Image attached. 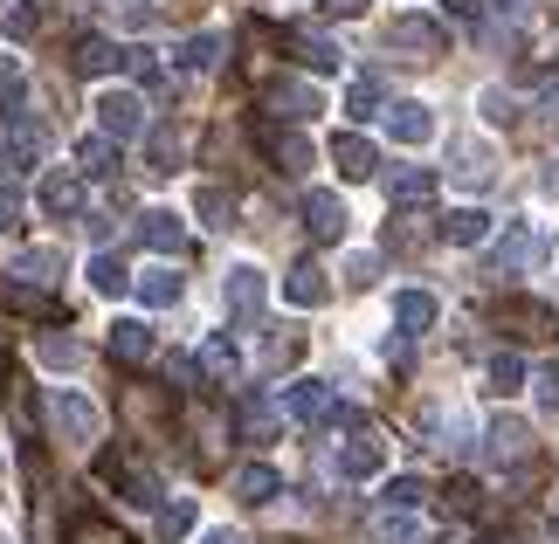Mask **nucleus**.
Segmentation results:
<instances>
[{
    "mask_svg": "<svg viewBox=\"0 0 559 544\" xmlns=\"http://www.w3.org/2000/svg\"><path fill=\"white\" fill-rule=\"evenodd\" d=\"M498 324L519 344H546L559 331V311H552V303H539V297H498Z\"/></svg>",
    "mask_w": 559,
    "mask_h": 544,
    "instance_id": "f257e3e1",
    "label": "nucleus"
},
{
    "mask_svg": "<svg viewBox=\"0 0 559 544\" xmlns=\"http://www.w3.org/2000/svg\"><path fill=\"white\" fill-rule=\"evenodd\" d=\"M386 49L401 62H436L449 49V35H442V21H428V14H401L394 28H386Z\"/></svg>",
    "mask_w": 559,
    "mask_h": 544,
    "instance_id": "f03ea898",
    "label": "nucleus"
},
{
    "mask_svg": "<svg viewBox=\"0 0 559 544\" xmlns=\"http://www.w3.org/2000/svg\"><path fill=\"white\" fill-rule=\"evenodd\" d=\"M49 421H56L62 442H76V448H91L97 434H104V413L83 400V394H70V386H62V394H49Z\"/></svg>",
    "mask_w": 559,
    "mask_h": 544,
    "instance_id": "7ed1b4c3",
    "label": "nucleus"
},
{
    "mask_svg": "<svg viewBox=\"0 0 559 544\" xmlns=\"http://www.w3.org/2000/svg\"><path fill=\"white\" fill-rule=\"evenodd\" d=\"M222 297H228V317L249 331V324L263 317V303H270V282H263V269H255V263H235L228 282H222Z\"/></svg>",
    "mask_w": 559,
    "mask_h": 544,
    "instance_id": "20e7f679",
    "label": "nucleus"
},
{
    "mask_svg": "<svg viewBox=\"0 0 559 544\" xmlns=\"http://www.w3.org/2000/svg\"><path fill=\"white\" fill-rule=\"evenodd\" d=\"M284 413H290V421H305V427L346 421V407H338L332 386H318V379H290V386H284Z\"/></svg>",
    "mask_w": 559,
    "mask_h": 544,
    "instance_id": "39448f33",
    "label": "nucleus"
},
{
    "mask_svg": "<svg viewBox=\"0 0 559 544\" xmlns=\"http://www.w3.org/2000/svg\"><path fill=\"white\" fill-rule=\"evenodd\" d=\"M91 111H97V132L104 138H139L145 132V97H132V90H104Z\"/></svg>",
    "mask_w": 559,
    "mask_h": 544,
    "instance_id": "423d86ee",
    "label": "nucleus"
},
{
    "mask_svg": "<svg viewBox=\"0 0 559 544\" xmlns=\"http://www.w3.org/2000/svg\"><path fill=\"white\" fill-rule=\"evenodd\" d=\"M380 469H386V442L367 421H353V442L338 448V475H346V483H367V475H380Z\"/></svg>",
    "mask_w": 559,
    "mask_h": 544,
    "instance_id": "0eeeda50",
    "label": "nucleus"
},
{
    "mask_svg": "<svg viewBox=\"0 0 559 544\" xmlns=\"http://www.w3.org/2000/svg\"><path fill=\"white\" fill-rule=\"evenodd\" d=\"M263 104L276 111V124H305V118H318V111H325V97H318L311 83H297V76H276L270 90H263Z\"/></svg>",
    "mask_w": 559,
    "mask_h": 544,
    "instance_id": "6e6552de",
    "label": "nucleus"
},
{
    "mask_svg": "<svg viewBox=\"0 0 559 544\" xmlns=\"http://www.w3.org/2000/svg\"><path fill=\"white\" fill-rule=\"evenodd\" d=\"M255 138H263L270 166H276V172H290V180H297V172H311V159H318L311 138H305V132H284V124H255Z\"/></svg>",
    "mask_w": 559,
    "mask_h": 544,
    "instance_id": "1a4fd4ad",
    "label": "nucleus"
},
{
    "mask_svg": "<svg viewBox=\"0 0 559 544\" xmlns=\"http://www.w3.org/2000/svg\"><path fill=\"white\" fill-rule=\"evenodd\" d=\"M332 166H338V180H373V172H380V152H373V138L338 132L332 138Z\"/></svg>",
    "mask_w": 559,
    "mask_h": 544,
    "instance_id": "9d476101",
    "label": "nucleus"
},
{
    "mask_svg": "<svg viewBox=\"0 0 559 544\" xmlns=\"http://www.w3.org/2000/svg\"><path fill=\"white\" fill-rule=\"evenodd\" d=\"M484 455H490V462H525V455H532V427L525 421H511V413H504V421H490V434H484Z\"/></svg>",
    "mask_w": 559,
    "mask_h": 544,
    "instance_id": "9b49d317",
    "label": "nucleus"
},
{
    "mask_svg": "<svg viewBox=\"0 0 559 544\" xmlns=\"http://www.w3.org/2000/svg\"><path fill=\"white\" fill-rule=\"evenodd\" d=\"M305 228H311V242H338L346 234V201L338 193H305Z\"/></svg>",
    "mask_w": 559,
    "mask_h": 544,
    "instance_id": "f8f14e48",
    "label": "nucleus"
},
{
    "mask_svg": "<svg viewBox=\"0 0 559 544\" xmlns=\"http://www.w3.org/2000/svg\"><path fill=\"white\" fill-rule=\"evenodd\" d=\"M386 132H394V145H428L436 138V118H428V104H386Z\"/></svg>",
    "mask_w": 559,
    "mask_h": 544,
    "instance_id": "ddd939ff",
    "label": "nucleus"
},
{
    "mask_svg": "<svg viewBox=\"0 0 559 544\" xmlns=\"http://www.w3.org/2000/svg\"><path fill=\"white\" fill-rule=\"evenodd\" d=\"M153 352H159V338L145 331L139 317H118V324H111V359H118V365H145Z\"/></svg>",
    "mask_w": 559,
    "mask_h": 544,
    "instance_id": "4468645a",
    "label": "nucleus"
},
{
    "mask_svg": "<svg viewBox=\"0 0 559 544\" xmlns=\"http://www.w3.org/2000/svg\"><path fill=\"white\" fill-rule=\"evenodd\" d=\"M386 201H401V207L436 201V172H428V166H394V172H386Z\"/></svg>",
    "mask_w": 559,
    "mask_h": 544,
    "instance_id": "2eb2a0df",
    "label": "nucleus"
},
{
    "mask_svg": "<svg viewBox=\"0 0 559 544\" xmlns=\"http://www.w3.org/2000/svg\"><path fill=\"white\" fill-rule=\"evenodd\" d=\"M325 297H332V282H325V269H318V263H297L284 276V303H297V311H318Z\"/></svg>",
    "mask_w": 559,
    "mask_h": 544,
    "instance_id": "dca6fc26",
    "label": "nucleus"
},
{
    "mask_svg": "<svg viewBox=\"0 0 559 544\" xmlns=\"http://www.w3.org/2000/svg\"><path fill=\"white\" fill-rule=\"evenodd\" d=\"M118 62H132V56H124L111 35H83L76 41V76H111Z\"/></svg>",
    "mask_w": 559,
    "mask_h": 544,
    "instance_id": "f3484780",
    "label": "nucleus"
},
{
    "mask_svg": "<svg viewBox=\"0 0 559 544\" xmlns=\"http://www.w3.org/2000/svg\"><path fill=\"white\" fill-rule=\"evenodd\" d=\"M436 234H442V242H456V249H477L484 234H490V214L484 207H449Z\"/></svg>",
    "mask_w": 559,
    "mask_h": 544,
    "instance_id": "a211bd4d",
    "label": "nucleus"
},
{
    "mask_svg": "<svg viewBox=\"0 0 559 544\" xmlns=\"http://www.w3.org/2000/svg\"><path fill=\"white\" fill-rule=\"evenodd\" d=\"M276 489H284V475H276L270 462H242V469H235V496H242L249 510H263Z\"/></svg>",
    "mask_w": 559,
    "mask_h": 544,
    "instance_id": "6ab92c4d",
    "label": "nucleus"
},
{
    "mask_svg": "<svg viewBox=\"0 0 559 544\" xmlns=\"http://www.w3.org/2000/svg\"><path fill=\"white\" fill-rule=\"evenodd\" d=\"M8 276H21V282H28V290H49V282L62 276V249H21Z\"/></svg>",
    "mask_w": 559,
    "mask_h": 544,
    "instance_id": "aec40b11",
    "label": "nucleus"
},
{
    "mask_svg": "<svg viewBox=\"0 0 559 544\" xmlns=\"http://www.w3.org/2000/svg\"><path fill=\"white\" fill-rule=\"evenodd\" d=\"M41 207H49L56 221L83 214V180H76V172H49V180H41Z\"/></svg>",
    "mask_w": 559,
    "mask_h": 544,
    "instance_id": "412c9836",
    "label": "nucleus"
},
{
    "mask_svg": "<svg viewBox=\"0 0 559 544\" xmlns=\"http://www.w3.org/2000/svg\"><path fill=\"white\" fill-rule=\"evenodd\" d=\"M139 234H145V249H159V255H180L187 249V228H180V214H166V207H153L139 221Z\"/></svg>",
    "mask_w": 559,
    "mask_h": 544,
    "instance_id": "4be33fe9",
    "label": "nucleus"
},
{
    "mask_svg": "<svg viewBox=\"0 0 559 544\" xmlns=\"http://www.w3.org/2000/svg\"><path fill=\"white\" fill-rule=\"evenodd\" d=\"M394 324H401V338H421L428 324H436V297H428V290H401L394 297Z\"/></svg>",
    "mask_w": 559,
    "mask_h": 544,
    "instance_id": "5701e85b",
    "label": "nucleus"
},
{
    "mask_svg": "<svg viewBox=\"0 0 559 544\" xmlns=\"http://www.w3.org/2000/svg\"><path fill=\"white\" fill-rule=\"evenodd\" d=\"M76 159H83V166H76L83 180H111V172H118V138H104V132H97V138H83Z\"/></svg>",
    "mask_w": 559,
    "mask_h": 544,
    "instance_id": "b1692460",
    "label": "nucleus"
},
{
    "mask_svg": "<svg viewBox=\"0 0 559 544\" xmlns=\"http://www.w3.org/2000/svg\"><path fill=\"white\" fill-rule=\"evenodd\" d=\"M290 49H297V62H305V70H338V41H332V35L297 28V35H290Z\"/></svg>",
    "mask_w": 559,
    "mask_h": 544,
    "instance_id": "393cba45",
    "label": "nucleus"
},
{
    "mask_svg": "<svg viewBox=\"0 0 559 544\" xmlns=\"http://www.w3.org/2000/svg\"><path fill=\"white\" fill-rule=\"evenodd\" d=\"M193 214H201V228H235V193L228 186H201L193 193Z\"/></svg>",
    "mask_w": 559,
    "mask_h": 544,
    "instance_id": "a878e982",
    "label": "nucleus"
},
{
    "mask_svg": "<svg viewBox=\"0 0 559 544\" xmlns=\"http://www.w3.org/2000/svg\"><path fill=\"white\" fill-rule=\"evenodd\" d=\"M35 359L49 365V373H76V365H83V344L62 338V331H49V338H35Z\"/></svg>",
    "mask_w": 559,
    "mask_h": 544,
    "instance_id": "bb28decb",
    "label": "nucleus"
},
{
    "mask_svg": "<svg viewBox=\"0 0 559 544\" xmlns=\"http://www.w3.org/2000/svg\"><path fill=\"white\" fill-rule=\"evenodd\" d=\"M180 290H187V282H180L174 269H145V276H139V297L153 303V311H174V303H180Z\"/></svg>",
    "mask_w": 559,
    "mask_h": 544,
    "instance_id": "cd10ccee",
    "label": "nucleus"
},
{
    "mask_svg": "<svg viewBox=\"0 0 559 544\" xmlns=\"http://www.w3.org/2000/svg\"><path fill=\"white\" fill-rule=\"evenodd\" d=\"M525 263H539V234H532V228H511L504 242H498V269H525Z\"/></svg>",
    "mask_w": 559,
    "mask_h": 544,
    "instance_id": "c85d7f7f",
    "label": "nucleus"
},
{
    "mask_svg": "<svg viewBox=\"0 0 559 544\" xmlns=\"http://www.w3.org/2000/svg\"><path fill=\"white\" fill-rule=\"evenodd\" d=\"M193 531V504H187V496H180V504H159V517H153V537L159 544H180Z\"/></svg>",
    "mask_w": 559,
    "mask_h": 544,
    "instance_id": "c756f323",
    "label": "nucleus"
},
{
    "mask_svg": "<svg viewBox=\"0 0 559 544\" xmlns=\"http://www.w3.org/2000/svg\"><path fill=\"white\" fill-rule=\"evenodd\" d=\"M91 290L97 297H124V290H132V269H124L118 255H97V263H91Z\"/></svg>",
    "mask_w": 559,
    "mask_h": 544,
    "instance_id": "7c9ffc66",
    "label": "nucleus"
},
{
    "mask_svg": "<svg viewBox=\"0 0 559 544\" xmlns=\"http://www.w3.org/2000/svg\"><path fill=\"white\" fill-rule=\"evenodd\" d=\"M180 152H187V138L174 132V124H159V132L145 138V159H153V172H174V166H180Z\"/></svg>",
    "mask_w": 559,
    "mask_h": 544,
    "instance_id": "2f4dec72",
    "label": "nucleus"
},
{
    "mask_svg": "<svg viewBox=\"0 0 559 544\" xmlns=\"http://www.w3.org/2000/svg\"><path fill=\"white\" fill-rule=\"evenodd\" d=\"M373 544H421V524L407 510H386V517H373Z\"/></svg>",
    "mask_w": 559,
    "mask_h": 544,
    "instance_id": "473e14b6",
    "label": "nucleus"
},
{
    "mask_svg": "<svg viewBox=\"0 0 559 544\" xmlns=\"http://www.w3.org/2000/svg\"><path fill=\"white\" fill-rule=\"evenodd\" d=\"M174 62L180 70H214V62H222V35H187Z\"/></svg>",
    "mask_w": 559,
    "mask_h": 544,
    "instance_id": "72a5a7b5",
    "label": "nucleus"
},
{
    "mask_svg": "<svg viewBox=\"0 0 559 544\" xmlns=\"http://www.w3.org/2000/svg\"><path fill=\"white\" fill-rule=\"evenodd\" d=\"M201 373L222 379V386L235 379V344H228V338H207V344H201Z\"/></svg>",
    "mask_w": 559,
    "mask_h": 544,
    "instance_id": "f704fd0d",
    "label": "nucleus"
},
{
    "mask_svg": "<svg viewBox=\"0 0 559 544\" xmlns=\"http://www.w3.org/2000/svg\"><path fill=\"white\" fill-rule=\"evenodd\" d=\"M519 386H525V359L498 352V359H490V394H519Z\"/></svg>",
    "mask_w": 559,
    "mask_h": 544,
    "instance_id": "c9c22d12",
    "label": "nucleus"
},
{
    "mask_svg": "<svg viewBox=\"0 0 559 544\" xmlns=\"http://www.w3.org/2000/svg\"><path fill=\"white\" fill-rule=\"evenodd\" d=\"M21 83H28L21 76V56H0V118L21 111Z\"/></svg>",
    "mask_w": 559,
    "mask_h": 544,
    "instance_id": "e433bc0d",
    "label": "nucleus"
},
{
    "mask_svg": "<svg viewBox=\"0 0 559 544\" xmlns=\"http://www.w3.org/2000/svg\"><path fill=\"white\" fill-rule=\"evenodd\" d=\"M456 180L463 186H484L490 180V152L484 145H456Z\"/></svg>",
    "mask_w": 559,
    "mask_h": 544,
    "instance_id": "4c0bfd02",
    "label": "nucleus"
},
{
    "mask_svg": "<svg viewBox=\"0 0 559 544\" xmlns=\"http://www.w3.org/2000/svg\"><path fill=\"white\" fill-rule=\"evenodd\" d=\"M242 434H249V442L276 434V400H242Z\"/></svg>",
    "mask_w": 559,
    "mask_h": 544,
    "instance_id": "58836bf2",
    "label": "nucleus"
},
{
    "mask_svg": "<svg viewBox=\"0 0 559 544\" xmlns=\"http://www.w3.org/2000/svg\"><path fill=\"white\" fill-rule=\"evenodd\" d=\"M70 544H124V531L104 524V517H76V524H70Z\"/></svg>",
    "mask_w": 559,
    "mask_h": 544,
    "instance_id": "ea45409f",
    "label": "nucleus"
},
{
    "mask_svg": "<svg viewBox=\"0 0 559 544\" xmlns=\"http://www.w3.org/2000/svg\"><path fill=\"white\" fill-rule=\"evenodd\" d=\"M346 111L353 118H380V76H359L353 90H346Z\"/></svg>",
    "mask_w": 559,
    "mask_h": 544,
    "instance_id": "a19ab883",
    "label": "nucleus"
},
{
    "mask_svg": "<svg viewBox=\"0 0 559 544\" xmlns=\"http://www.w3.org/2000/svg\"><path fill=\"white\" fill-rule=\"evenodd\" d=\"M421 496H428L421 475H394V483H386V510H415Z\"/></svg>",
    "mask_w": 559,
    "mask_h": 544,
    "instance_id": "79ce46f5",
    "label": "nucleus"
},
{
    "mask_svg": "<svg viewBox=\"0 0 559 544\" xmlns=\"http://www.w3.org/2000/svg\"><path fill=\"white\" fill-rule=\"evenodd\" d=\"M380 282V255H353L346 263V290H373Z\"/></svg>",
    "mask_w": 559,
    "mask_h": 544,
    "instance_id": "37998d69",
    "label": "nucleus"
},
{
    "mask_svg": "<svg viewBox=\"0 0 559 544\" xmlns=\"http://www.w3.org/2000/svg\"><path fill=\"white\" fill-rule=\"evenodd\" d=\"M21 214H28L21 186H0V234H14V228H21Z\"/></svg>",
    "mask_w": 559,
    "mask_h": 544,
    "instance_id": "c03bdc74",
    "label": "nucleus"
},
{
    "mask_svg": "<svg viewBox=\"0 0 559 544\" xmlns=\"http://www.w3.org/2000/svg\"><path fill=\"white\" fill-rule=\"evenodd\" d=\"M428 242V228H415V221H386V249H421Z\"/></svg>",
    "mask_w": 559,
    "mask_h": 544,
    "instance_id": "a18cd8bd",
    "label": "nucleus"
},
{
    "mask_svg": "<svg viewBox=\"0 0 559 544\" xmlns=\"http://www.w3.org/2000/svg\"><path fill=\"white\" fill-rule=\"evenodd\" d=\"M297 352H305V338H270V352H263V365L276 373V365H290Z\"/></svg>",
    "mask_w": 559,
    "mask_h": 544,
    "instance_id": "49530a36",
    "label": "nucleus"
},
{
    "mask_svg": "<svg viewBox=\"0 0 559 544\" xmlns=\"http://www.w3.org/2000/svg\"><path fill=\"white\" fill-rule=\"evenodd\" d=\"M442 496H449V510H456V517H469V510H477V483H449Z\"/></svg>",
    "mask_w": 559,
    "mask_h": 544,
    "instance_id": "de8ad7c7",
    "label": "nucleus"
},
{
    "mask_svg": "<svg viewBox=\"0 0 559 544\" xmlns=\"http://www.w3.org/2000/svg\"><path fill=\"white\" fill-rule=\"evenodd\" d=\"M484 118H490V124H511L519 111H511V97H504V90H484Z\"/></svg>",
    "mask_w": 559,
    "mask_h": 544,
    "instance_id": "09e8293b",
    "label": "nucleus"
},
{
    "mask_svg": "<svg viewBox=\"0 0 559 544\" xmlns=\"http://www.w3.org/2000/svg\"><path fill=\"white\" fill-rule=\"evenodd\" d=\"M539 400H546V407H559V359H546V365H539Z\"/></svg>",
    "mask_w": 559,
    "mask_h": 544,
    "instance_id": "8fccbe9b",
    "label": "nucleus"
},
{
    "mask_svg": "<svg viewBox=\"0 0 559 544\" xmlns=\"http://www.w3.org/2000/svg\"><path fill=\"white\" fill-rule=\"evenodd\" d=\"M325 14H338V21H353V14H367V0H325Z\"/></svg>",
    "mask_w": 559,
    "mask_h": 544,
    "instance_id": "3c124183",
    "label": "nucleus"
},
{
    "mask_svg": "<svg viewBox=\"0 0 559 544\" xmlns=\"http://www.w3.org/2000/svg\"><path fill=\"white\" fill-rule=\"evenodd\" d=\"M201 544H242V537H235V531H207Z\"/></svg>",
    "mask_w": 559,
    "mask_h": 544,
    "instance_id": "603ef678",
    "label": "nucleus"
},
{
    "mask_svg": "<svg viewBox=\"0 0 559 544\" xmlns=\"http://www.w3.org/2000/svg\"><path fill=\"white\" fill-rule=\"evenodd\" d=\"M546 193H559V172H546Z\"/></svg>",
    "mask_w": 559,
    "mask_h": 544,
    "instance_id": "864d4df0",
    "label": "nucleus"
}]
</instances>
